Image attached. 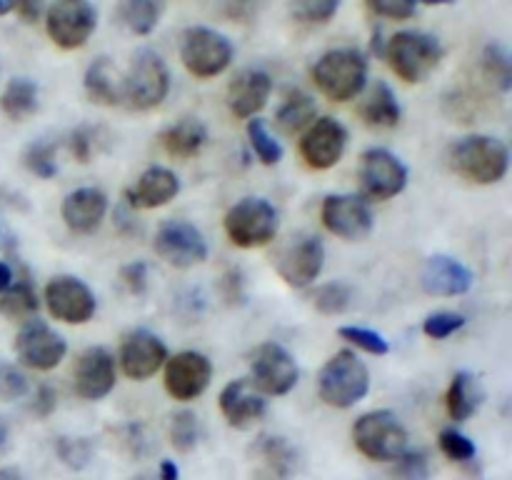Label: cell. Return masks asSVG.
Wrapping results in <instances>:
<instances>
[{
  "label": "cell",
  "mask_w": 512,
  "mask_h": 480,
  "mask_svg": "<svg viewBox=\"0 0 512 480\" xmlns=\"http://www.w3.org/2000/svg\"><path fill=\"white\" fill-rule=\"evenodd\" d=\"M510 165L508 145L490 135H468L450 148V168L473 185H493Z\"/></svg>",
  "instance_id": "6da1fadb"
},
{
  "label": "cell",
  "mask_w": 512,
  "mask_h": 480,
  "mask_svg": "<svg viewBox=\"0 0 512 480\" xmlns=\"http://www.w3.org/2000/svg\"><path fill=\"white\" fill-rule=\"evenodd\" d=\"M368 80V63L365 55L355 48L328 50L313 65V83L320 93L333 103H348Z\"/></svg>",
  "instance_id": "7a4b0ae2"
},
{
  "label": "cell",
  "mask_w": 512,
  "mask_h": 480,
  "mask_svg": "<svg viewBox=\"0 0 512 480\" xmlns=\"http://www.w3.org/2000/svg\"><path fill=\"white\" fill-rule=\"evenodd\" d=\"M368 388V365L353 350H340L320 370L318 393L323 403H328L330 408H353V405H358L368 395Z\"/></svg>",
  "instance_id": "3957f363"
},
{
  "label": "cell",
  "mask_w": 512,
  "mask_h": 480,
  "mask_svg": "<svg viewBox=\"0 0 512 480\" xmlns=\"http://www.w3.org/2000/svg\"><path fill=\"white\" fill-rule=\"evenodd\" d=\"M170 90V73L165 60L143 48L135 55L130 73L120 83V105L130 110L158 108Z\"/></svg>",
  "instance_id": "277c9868"
},
{
  "label": "cell",
  "mask_w": 512,
  "mask_h": 480,
  "mask_svg": "<svg viewBox=\"0 0 512 480\" xmlns=\"http://www.w3.org/2000/svg\"><path fill=\"white\" fill-rule=\"evenodd\" d=\"M355 448L375 463H393L408 450V430L390 410H373L355 420Z\"/></svg>",
  "instance_id": "5b68a950"
},
{
  "label": "cell",
  "mask_w": 512,
  "mask_h": 480,
  "mask_svg": "<svg viewBox=\"0 0 512 480\" xmlns=\"http://www.w3.org/2000/svg\"><path fill=\"white\" fill-rule=\"evenodd\" d=\"M443 60V45L435 35L403 30L388 40V63L405 83H423Z\"/></svg>",
  "instance_id": "8992f818"
},
{
  "label": "cell",
  "mask_w": 512,
  "mask_h": 480,
  "mask_svg": "<svg viewBox=\"0 0 512 480\" xmlns=\"http://www.w3.org/2000/svg\"><path fill=\"white\" fill-rule=\"evenodd\" d=\"M278 210L263 198H243L225 215V233L238 248H263L278 233Z\"/></svg>",
  "instance_id": "52a82bcc"
},
{
  "label": "cell",
  "mask_w": 512,
  "mask_h": 480,
  "mask_svg": "<svg viewBox=\"0 0 512 480\" xmlns=\"http://www.w3.org/2000/svg\"><path fill=\"white\" fill-rule=\"evenodd\" d=\"M180 60L195 78H215L233 63V43L218 30L195 25L183 33Z\"/></svg>",
  "instance_id": "ba28073f"
},
{
  "label": "cell",
  "mask_w": 512,
  "mask_h": 480,
  "mask_svg": "<svg viewBox=\"0 0 512 480\" xmlns=\"http://www.w3.org/2000/svg\"><path fill=\"white\" fill-rule=\"evenodd\" d=\"M358 183L363 200H373V203H385V200L395 198L403 193L408 185V168L398 155L383 148L365 150L358 165Z\"/></svg>",
  "instance_id": "9c48e42d"
},
{
  "label": "cell",
  "mask_w": 512,
  "mask_h": 480,
  "mask_svg": "<svg viewBox=\"0 0 512 480\" xmlns=\"http://www.w3.org/2000/svg\"><path fill=\"white\" fill-rule=\"evenodd\" d=\"M95 23L98 15L88 0H55L45 18L48 38L63 50H75L88 43Z\"/></svg>",
  "instance_id": "30bf717a"
},
{
  "label": "cell",
  "mask_w": 512,
  "mask_h": 480,
  "mask_svg": "<svg viewBox=\"0 0 512 480\" xmlns=\"http://www.w3.org/2000/svg\"><path fill=\"white\" fill-rule=\"evenodd\" d=\"M155 253L173 268H193L208 258V243L188 220H165L155 233Z\"/></svg>",
  "instance_id": "8fae6325"
},
{
  "label": "cell",
  "mask_w": 512,
  "mask_h": 480,
  "mask_svg": "<svg viewBox=\"0 0 512 480\" xmlns=\"http://www.w3.org/2000/svg\"><path fill=\"white\" fill-rule=\"evenodd\" d=\"M250 370H253V385L263 395L290 393L300 378L298 363L280 343L258 345L250 360Z\"/></svg>",
  "instance_id": "7c38bea8"
},
{
  "label": "cell",
  "mask_w": 512,
  "mask_h": 480,
  "mask_svg": "<svg viewBox=\"0 0 512 480\" xmlns=\"http://www.w3.org/2000/svg\"><path fill=\"white\" fill-rule=\"evenodd\" d=\"M210 380H213V363L198 350H183L165 363V390L180 403L200 398Z\"/></svg>",
  "instance_id": "4fadbf2b"
},
{
  "label": "cell",
  "mask_w": 512,
  "mask_h": 480,
  "mask_svg": "<svg viewBox=\"0 0 512 480\" xmlns=\"http://www.w3.org/2000/svg\"><path fill=\"white\" fill-rule=\"evenodd\" d=\"M323 225L338 238L358 243L373 233V210L358 195H328L323 200Z\"/></svg>",
  "instance_id": "5bb4252c"
},
{
  "label": "cell",
  "mask_w": 512,
  "mask_h": 480,
  "mask_svg": "<svg viewBox=\"0 0 512 480\" xmlns=\"http://www.w3.org/2000/svg\"><path fill=\"white\" fill-rule=\"evenodd\" d=\"M45 305L53 318L68 325H83L95 315L93 290L73 275H58L45 285Z\"/></svg>",
  "instance_id": "9a60e30c"
},
{
  "label": "cell",
  "mask_w": 512,
  "mask_h": 480,
  "mask_svg": "<svg viewBox=\"0 0 512 480\" xmlns=\"http://www.w3.org/2000/svg\"><path fill=\"white\" fill-rule=\"evenodd\" d=\"M15 350H18L20 363L28 365L33 370H53L55 365L63 363L68 345H65L63 335L48 328L43 320H33L25 323L23 330L15 338Z\"/></svg>",
  "instance_id": "2e32d148"
},
{
  "label": "cell",
  "mask_w": 512,
  "mask_h": 480,
  "mask_svg": "<svg viewBox=\"0 0 512 480\" xmlns=\"http://www.w3.org/2000/svg\"><path fill=\"white\" fill-rule=\"evenodd\" d=\"M345 143H348L345 125L335 118H320L305 130L300 140V155L308 168L328 170L343 158Z\"/></svg>",
  "instance_id": "e0dca14e"
},
{
  "label": "cell",
  "mask_w": 512,
  "mask_h": 480,
  "mask_svg": "<svg viewBox=\"0 0 512 480\" xmlns=\"http://www.w3.org/2000/svg\"><path fill=\"white\" fill-rule=\"evenodd\" d=\"M168 360V348L150 330H130L120 343V365L130 380H148Z\"/></svg>",
  "instance_id": "ac0fdd59"
},
{
  "label": "cell",
  "mask_w": 512,
  "mask_h": 480,
  "mask_svg": "<svg viewBox=\"0 0 512 480\" xmlns=\"http://www.w3.org/2000/svg\"><path fill=\"white\" fill-rule=\"evenodd\" d=\"M325 263V248L320 243V238L315 235H305V238L295 240L290 248H285V253L278 260V273L280 278L288 285L295 288H305V285L313 283L320 275Z\"/></svg>",
  "instance_id": "d6986e66"
},
{
  "label": "cell",
  "mask_w": 512,
  "mask_h": 480,
  "mask_svg": "<svg viewBox=\"0 0 512 480\" xmlns=\"http://www.w3.org/2000/svg\"><path fill=\"white\" fill-rule=\"evenodd\" d=\"M75 393L85 400H100L115 385V360L105 348H88L73 370Z\"/></svg>",
  "instance_id": "ffe728a7"
},
{
  "label": "cell",
  "mask_w": 512,
  "mask_h": 480,
  "mask_svg": "<svg viewBox=\"0 0 512 480\" xmlns=\"http://www.w3.org/2000/svg\"><path fill=\"white\" fill-rule=\"evenodd\" d=\"M265 410H268L265 395L245 378L233 380L220 393V413L228 420V425L238 430L253 428L263 418Z\"/></svg>",
  "instance_id": "44dd1931"
},
{
  "label": "cell",
  "mask_w": 512,
  "mask_h": 480,
  "mask_svg": "<svg viewBox=\"0 0 512 480\" xmlns=\"http://www.w3.org/2000/svg\"><path fill=\"white\" fill-rule=\"evenodd\" d=\"M423 288L425 293L440 295V298H453V295H463L473 288V270L463 265L460 260L450 258V255H433L425 260L423 265Z\"/></svg>",
  "instance_id": "7402d4cb"
},
{
  "label": "cell",
  "mask_w": 512,
  "mask_h": 480,
  "mask_svg": "<svg viewBox=\"0 0 512 480\" xmlns=\"http://www.w3.org/2000/svg\"><path fill=\"white\" fill-rule=\"evenodd\" d=\"M105 213H108V198L100 188H78L65 195L60 205L63 223L75 233H93L100 228Z\"/></svg>",
  "instance_id": "603a6c76"
},
{
  "label": "cell",
  "mask_w": 512,
  "mask_h": 480,
  "mask_svg": "<svg viewBox=\"0 0 512 480\" xmlns=\"http://www.w3.org/2000/svg\"><path fill=\"white\" fill-rule=\"evenodd\" d=\"M273 80L265 70H243L228 88V108L235 118L248 120L265 108Z\"/></svg>",
  "instance_id": "cb8c5ba5"
},
{
  "label": "cell",
  "mask_w": 512,
  "mask_h": 480,
  "mask_svg": "<svg viewBox=\"0 0 512 480\" xmlns=\"http://www.w3.org/2000/svg\"><path fill=\"white\" fill-rule=\"evenodd\" d=\"M180 180L173 170L163 168V165H153L145 170L138 178V183L128 190V205L135 210L143 208H160V205L170 203L178 195Z\"/></svg>",
  "instance_id": "d4e9b609"
},
{
  "label": "cell",
  "mask_w": 512,
  "mask_h": 480,
  "mask_svg": "<svg viewBox=\"0 0 512 480\" xmlns=\"http://www.w3.org/2000/svg\"><path fill=\"white\" fill-rule=\"evenodd\" d=\"M253 458L260 480H288L298 468V450L278 435H263L253 445Z\"/></svg>",
  "instance_id": "484cf974"
},
{
  "label": "cell",
  "mask_w": 512,
  "mask_h": 480,
  "mask_svg": "<svg viewBox=\"0 0 512 480\" xmlns=\"http://www.w3.org/2000/svg\"><path fill=\"white\" fill-rule=\"evenodd\" d=\"M358 113L363 123L370 125V128L390 130L400 123V103L393 90H390V85L383 83V80H378L368 90L363 103L358 105Z\"/></svg>",
  "instance_id": "4316f807"
},
{
  "label": "cell",
  "mask_w": 512,
  "mask_h": 480,
  "mask_svg": "<svg viewBox=\"0 0 512 480\" xmlns=\"http://www.w3.org/2000/svg\"><path fill=\"white\" fill-rule=\"evenodd\" d=\"M160 143L175 158H193L208 145V128L198 118H183L163 130Z\"/></svg>",
  "instance_id": "83f0119b"
},
{
  "label": "cell",
  "mask_w": 512,
  "mask_h": 480,
  "mask_svg": "<svg viewBox=\"0 0 512 480\" xmlns=\"http://www.w3.org/2000/svg\"><path fill=\"white\" fill-rule=\"evenodd\" d=\"M448 413L450 418L463 423V420L473 418L478 413L480 403H483V388H480V380L475 378L468 370H460L453 378L448 388Z\"/></svg>",
  "instance_id": "f1b7e54d"
},
{
  "label": "cell",
  "mask_w": 512,
  "mask_h": 480,
  "mask_svg": "<svg viewBox=\"0 0 512 480\" xmlns=\"http://www.w3.org/2000/svg\"><path fill=\"white\" fill-rule=\"evenodd\" d=\"M315 118V103L308 93L293 88L285 93L283 103H280L278 113H275V123L283 133H298V130H308Z\"/></svg>",
  "instance_id": "f546056e"
},
{
  "label": "cell",
  "mask_w": 512,
  "mask_h": 480,
  "mask_svg": "<svg viewBox=\"0 0 512 480\" xmlns=\"http://www.w3.org/2000/svg\"><path fill=\"white\" fill-rule=\"evenodd\" d=\"M0 108L10 120H25L38 110V85L28 78H13L3 90Z\"/></svg>",
  "instance_id": "4dcf8cb0"
},
{
  "label": "cell",
  "mask_w": 512,
  "mask_h": 480,
  "mask_svg": "<svg viewBox=\"0 0 512 480\" xmlns=\"http://www.w3.org/2000/svg\"><path fill=\"white\" fill-rule=\"evenodd\" d=\"M85 95L98 105H120V85L110 75V60L98 58L85 70Z\"/></svg>",
  "instance_id": "1f68e13d"
},
{
  "label": "cell",
  "mask_w": 512,
  "mask_h": 480,
  "mask_svg": "<svg viewBox=\"0 0 512 480\" xmlns=\"http://www.w3.org/2000/svg\"><path fill=\"white\" fill-rule=\"evenodd\" d=\"M163 15L160 0H123L118 5V20L135 35H148Z\"/></svg>",
  "instance_id": "d6a6232c"
},
{
  "label": "cell",
  "mask_w": 512,
  "mask_h": 480,
  "mask_svg": "<svg viewBox=\"0 0 512 480\" xmlns=\"http://www.w3.org/2000/svg\"><path fill=\"white\" fill-rule=\"evenodd\" d=\"M483 73L500 93H508L512 85V65L510 55L503 45L490 43L483 50Z\"/></svg>",
  "instance_id": "836d02e7"
},
{
  "label": "cell",
  "mask_w": 512,
  "mask_h": 480,
  "mask_svg": "<svg viewBox=\"0 0 512 480\" xmlns=\"http://www.w3.org/2000/svg\"><path fill=\"white\" fill-rule=\"evenodd\" d=\"M38 310V298H35V290L28 280H20V283L10 285L8 290L0 298V313L5 318H25V315H33Z\"/></svg>",
  "instance_id": "e575fe53"
},
{
  "label": "cell",
  "mask_w": 512,
  "mask_h": 480,
  "mask_svg": "<svg viewBox=\"0 0 512 480\" xmlns=\"http://www.w3.org/2000/svg\"><path fill=\"white\" fill-rule=\"evenodd\" d=\"M248 140L253 153L258 155V160L263 165H278L283 160V148H280L278 140L273 138V133L268 130V123L260 118H253L248 123Z\"/></svg>",
  "instance_id": "d590c367"
},
{
  "label": "cell",
  "mask_w": 512,
  "mask_h": 480,
  "mask_svg": "<svg viewBox=\"0 0 512 480\" xmlns=\"http://www.w3.org/2000/svg\"><path fill=\"white\" fill-rule=\"evenodd\" d=\"M25 168L30 170L38 178L50 180L58 175V163H55V145L48 143V140H35L25 148L23 155Z\"/></svg>",
  "instance_id": "8d00e7d4"
},
{
  "label": "cell",
  "mask_w": 512,
  "mask_h": 480,
  "mask_svg": "<svg viewBox=\"0 0 512 480\" xmlns=\"http://www.w3.org/2000/svg\"><path fill=\"white\" fill-rule=\"evenodd\" d=\"M200 440V423L190 410H178L170 418V443L180 453H190Z\"/></svg>",
  "instance_id": "74e56055"
},
{
  "label": "cell",
  "mask_w": 512,
  "mask_h": 480,
  "mask_svg": "<svg viewBox=\"0 0 512 480\" xmlns=\"http://www.w3.org/2000/svg\"><path fill=\"white\" fill-rule=\"evenodd\" d=\"M290 8L298 23L305 25H323L333 20L338 13L340 0H290Z\"/></svg>",
  "instance_id": "f35d334b"
},
{
  "label": "cell",
  "mask_w": 512,
  "mask_h": 480,
  "mask_svg": "<svg viewBox=\"0 0 512 480\" xmlns=\"http://www.w3.org/2000/svg\"><path fill=\"white\" fill-rule=\"evenodd\" d=\"M55 453H58L60 463L68 465L70 470H83L93 460V443L88 438H68L65 435L55 443Z\"/></svg>",
  "instance_id": "ab89813d"
},
{
  "label": "cell",
  "mask_w": 512,
  "mask_h": 480,
  "mask_svg": "<svg viewBox=\"0 0 512 480\" xmlns=\"http://www.w3.org/2000/svg\"><path fill=\"white\" fill-rule=\"evenodd\" d=\"M353 300V288L345 283H328L315 293V308L323 315H340Z\"/></svg>",
  "instance_id": "60d3db41"
},
{
  "label": "cell",
  "mask_w": 512,
  "mask_h": 480,
  "mask_svg": "<svg viewBox=\"0 0 512 480\" xmlns=\"http://www.w3.org/2000/svg\"><path fill=\"white\" fill-rule=\"evenodd\" d=\"M340 338L348 340L350 345L355 348L365 350V353H373V355H385L390 350L388 340L373 328H360V325H343L340 328Z\"/></svg>",
  "instance_id": "b9f144b4"
},
{
  "label": "cell",
  "mask_w": 512,
  "mask_h": 480,
  "mask_svg": "<svg viewBox=\"0 0 512 480\" xmlns=\"http://www.w3.org/2000/svg\"><path fill=\"white\" fill-rule=\"evenodd\" d=\"M438 443L440 450H443L450 460H455V463H468V460H473L475 453H478L473 440L455 428H445L443 433H440Z\"/></svg>",
  "instance_id": "7bdbcfd3"
},
{
  "label": "cell",
  "mask_w": 512,
  "mask_h": 480,
  "mask_svg": "<svg viewBox=\"0 0 512 480\" xmlns=\"http://www.w3.org/2000/svg\"><path fill=\"white\" fill-rule=\"evenodd\" d=\"M395 480H428L430 478V460L423 450H405L395 460L393 470Z\"/></svg>",
  "instance_id": "ee69618b"
},
{
  "label": "cell",
  "mask_w": 512,
  "mask_h": 480,
  "mask_svg": "<svg viewBox=\"0 0 512 480\" xmlns=\"http://www.w3.org/2000/svg\"><path fill=\"white\" fill-rule=\"evenodd\" d=\"M28 393V380L15 365L0 360V403H10Z\"/></svg>",
  "instance_id": "f6af8a7d"
},
{
  "label": "cell",
  "mask_w": 512,
  "mask_h": 480,
  "mask_svg": "<svg viewBox=\"0 0 512 480\" xmlns=\"http://www.w3.org/2000/svg\"><path fill=\"white\" fill-rule=\"evenodd\" d=\"M465 325V315L460 313H433L430 318H425L423 330L428 338L443 340L450 338L453 333H458L460 328Z\"/></svg>",
  "instance_id": "bcb514c9"
},
{
  "label": "cell",
  "mask_w": 512,
  "mask_h": 480,
  "mask_svg": "<svg viewBox=\"0 0 512 480\" xmlns=\"http://www.w3.org/2000/svg\"><path fill=\"white\" fill-rule=\"evenodd\" d=\"M365 3H368V8L373 10L375 15H380V18L408 20L410 15L415 13L418 0H365Z\"/></svg>",
  "instance_id": "7dc6e473"
},
{
  "label": "cell",
  "mask_w": 512,
  "mask_h": 480,
  "mask_svg": "<svg viewBox=\"0 0 512 480\" xmlns=\"http://www.w3.org/2000/svg\"><path fill=\"white\" fill-rule=\"evenodd\" d=\"M68 143H70V153L75 155L78 163H90L95 155V128H90V125H80V128H75L73 133H70Z\"/></svg>",
  "instance_id": "c3c4849f"
},
{
  "label": "cell",
  "mask_w": 512,
  "mask_h": 480,
  "mask_svg": "<svg viewBox=\"0 0 512 480\" xmlns=\"http://www.w3.org/2000/svg\"><path fill=\"white\" fill-rule=\"evenodd\" d=\"M120 278H123V283L128 285L130 293L140 295L145 290V285H148V265L145 263H128L120 268Z\"/></svg>",
  "instance_id": "681fc988"
},
{
  "label": "cell",
  "mask_w": 512,
  "mask_h": 480,
  "mask_svg": "<svg viewBox=\"0 0 512 480\" xmlns=\"http://www.w3.org/2000/svg\"><path fill=\"white\" fill-rule=\"evenodd\" d=\"M55 403H58L55 390L50 388V385H40L33 395V403H30V413H35L38 418H48L55 410Z\"/></svg>",
  "instance_id": "f907efd6"
},
{
  "label": "cell",
  "mask_w": 512,
  "mask_h": 480,
  "mask_svg": "<svg viewBox=\"0 0 512 480\" xmlns=\"http://www.w3.org/2000/svg\"><path fill=\"white\" fill-rule=\"evenodd\" d=\"M123 448L128 450L133 458H140L145 450V443H143V433H140L138 425H128V428L123 430Z\"/></svg>",
  "instance_id": "816d5d0a"
},
{
  "label": "cell",
  "mask_w": 512,
  "mask_h": 480,
  "mask_svg": "<svg viewBox=\"0 0 512 480\" xmlns=\"http://www.w3.org/2000/svg\"><path fill=\"white\" fill-rule=\"evenodd\" d=\"M43 3L45 0H15V8L25 23H38V18L43 15Z\"/></svg>",
  "instance_id": "f5cc1de1"
},
{
  "label": "cell",
  "mask_w": 512,
  "mask_h": 480,
  "mask_svg": "<svg viewBox=\"0 0 512 480\" xmlns=\"http://www.w3.org/2000/svg\"><path fill=\"white\" fill-rule=\"evenodd\" d=\"M160 480H180V470L173 460H163L160 463Z\"/></svg>",
  "instance_id": "db71d44e"
},
{
  "label": "cell",
  "mask_w": 512,
  "mask_h": 480,
  "mask_svg": "<svg viewBox=\"0 0 512 480\" xmlns=\"http://www.w3.org/2000/svg\"><path fill=\"white\" fill-rule=\"evenodd\" d=\"M10 285H13V270L8 263H0V293H5Z\"/></svg>",
  "instance_id": "11a10c76"
},
{
  "label": "cell",
  "mask_w": 512,
  "mask_h": 480,
  "mask_svg": "<svg viewBox=\"0 0 512 480\" xmlns=\"http://www.w3.org/2000/svg\"><path fill=\"white\" fill-rule=\"evenodd\" d=\"M0 480H23L18 468H3L0 470Z\"/></svg>",
  "instance_id": "9f6ffc18"
},
{
  "label": "cell",
  "mask_w": 512,
  "mask_h": 480,
  "mask_svg": "<svg viewBox=\"0 0 512 480\" xmlns=\"http://www.w3.org/2000/svg\"><path fill=\"white\" fill-rule=\"evenodd\" d=\"M8 435H10V430H8V423H5V420L0 418V453H3V450H5V445H8Z\"/></svg>",
  "instance_id": "6f0895ef"
},
{
  "label": "cell",
  "mask_w": 512,
  "mask_h": 480,
  "mask_svg": "<svg viewBox=\"0 0 512 480\" xmlns=\"http://www.w3.org/2000/svg\"><path fill=\"white\" fill-rule=\"evenodd\" d=\"M15 8V0H0V15H8Z\"/></svg>",
  "instance_id": "680465c9"
},
{
  "label": "cell",
  "mask_w": 512,
  "mask_h": 480,
  "mask_svg": "<svg viewBox=\"0 0 512 480\" xmlns=\"http://www.w3.org/2000/svg\"><path fill=\"white\" fill-rule=\"evenodd\" d=\"M425 5H445V3H453V0H423Z\"/></svg>",
  "instance_id": "91938a15"
},
{
  "label": "cell",
  "mask_w": 512,
  "mask_h": 480,
  "mask_svg": "<svg viewBox=\"0 0 512 480\" xmlns=\"http://www.w3.org/2000/svg\"><path fill=\"white\" fill-rule=\"evenodd\" d=\"M5 238V223H3V218H0V240Z\"/></svg>",
  "instance_id": "94428289"
},
{
  "label": "cell",
  "mask_w": 512,
  "mask_h": 480,
  "mask_svg": "<svg viewBox=\"0 0 512 480\" xmlns=\"http://www.w3.org/2000/svg\"><path fill=\"white\" fill-rule=\"evenodd\" d=\"M240 3H250V0H240Z\"/></svg>",
  "instance_id": "6125c7cd"
},
{
  "label": "cell",
  "mask_w": 512,
  "mask_h": 480,
  "mask_svg": "<svg viewBox=\"0 0 512 480\" xmlns=\"http://www.w3.org/2000/svg\"><path fill=\"white\" fill-rule=\"evenodd\" d=\"M140 480H143V478H140Z\"/></svg>",
  "instance_id": "be15d7a7"
}]
</instances>
